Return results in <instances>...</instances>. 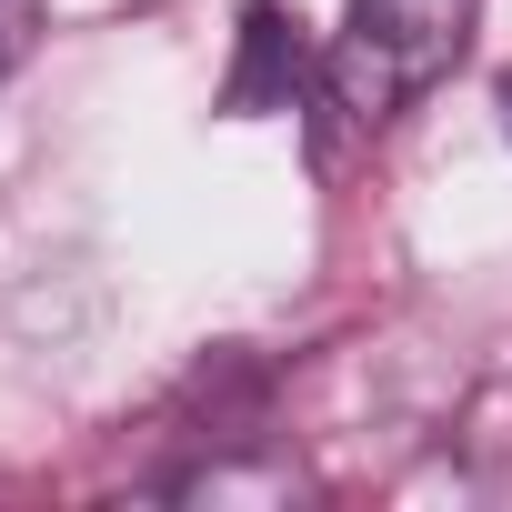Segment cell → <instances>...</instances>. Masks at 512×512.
Segmentation results:
<instances>
[{
	"mask_svg": "<svg viewBox=\"0 0 512 512\" xmlns=\"http://www.w3.org/2000/svg\"><path fill=\"white\" fill-rule=\"evenodd\" d=\"M31 41H41V0H0V81L31 61Z\"/></svg>",
	"mask_w": 512,
	"mask_h": 512,
	"instance_id": "3",
	"label": "cell"
},
{
	"mask_svg": "<svg viewBox=\"0 0 512 512\" xmlns=\"http://www.w3.org/2000/svg\"><path fill=\"white\" fill-rule=\"evenodd\" d=\"M292 91H302V21L282 11V0H251L221 111H241V121H251V111H292Z\"/></svg>",
	"mask_w": 512,
	"mask_h": 512,
	"instance_id": "2",
	"label": "cell"
},
{
	"mask_svg": "<svg viewBox=\"0 0 512 512\" xmlns=\"http://www.w3.org/2000/svg\"><path fill=\"white\" fill-rule=\"evenodd\" d=\"M472 11L482 0H352L342 31H332V61H322V91L352 131H382L402 121L432 81H452V61L472 51Z\"/></svg>",
	"mask_w": 512,
	"mask_h": 512,
	"instance_id": "1",
	"label": "cell"
},
{
	"mask_svg": "<svg viewBox=\"0 0 512 512\" xmlns=\"http://www.w3.org/2000/svg\"><path fill=\"white\" fill-rule=\"evenodd\" d=\"M502 131H512V71H502Z\"/></svg>",
	"mask_w": 512,
	"mask_h": 512,
	"instance_id": "4",
	"label": "cell"
}]
</instances>
